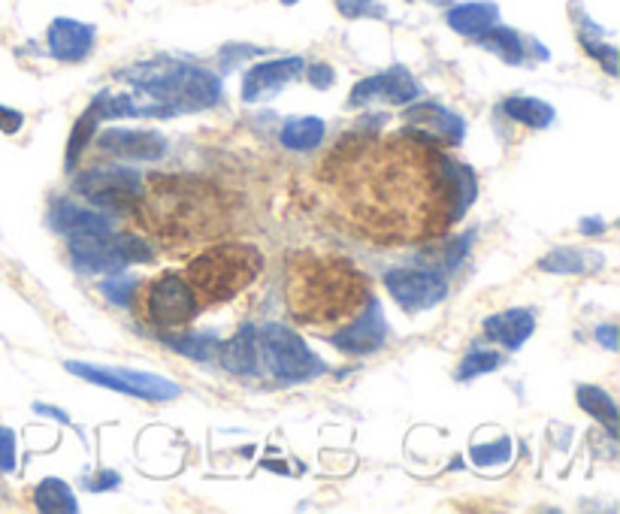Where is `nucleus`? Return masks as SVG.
Segmentation results:
<instances>
[{
  "instance_id": "obj_39",
  "label": "nucleus",
  "mask_w": 620,
  "mask_h": 514,
  "mask_svg": "<svg viewBox=\"0 0 620 514\" xmlns=\"http://www.w3.org/2000/svg\"><path fill=\"white\" fill-rule=\"evenodd\" d=\"M34 412L37 414H49V418H58V421H64V424H67V421H70V418H67V414L61 412V409H49V406H34Z\"/></svg>"
},
{
  "instance_id": "obj_11",
  "label": "nucleus",
  "mask_w": 620,
  "mask_h": 514,
  "mask_svg": "<svg viewBox=\"0 0 620 514\" xmlns=\"http://www.w3.org/2000/svg\"><path fill=\"white\" fill-rule=\"evenodd\" d=\"M421 94L415 76L405 67H391L379 76H369L364 82H357L348 98V106H369V103L384 101L393 106H409Z\"/></svg>"
},
{
  "instance_id": "obj_19",
  "label": "nucleus",
  "mask_w": 620,
  "mask_h": 514,
  "mask_svg": "<svg viewBox=\"0 0 620 514\" xmlns=\"http://www.w3.org/2000/svg\"><path fill=\"white\" fill-rule=\"evenodd\" d=\"M51 221L58 227V233H64L67 239L101 237V233L113 230V221L106 215L94 213V209H79L73 203H58L51 213Z\"/></svg>"
},
{
  "instance_id": "obj_22",
  "label": "nucleus",
  "mask_w": 620,
  "mask_h": 514,
  "mask_svg": "<svg viewBox=\"0 0 620 514\" xmlns=\"http://www.w3.org/2000/svg\"><path fill=\"white\" fill-rule=\"evenodd\" d=\"M475 43L484 46L487 52H494L500 61L512 64V67L527 61V43H524V37H520L518 31H512V27H503L500 22L494 27H487L484 34H479Z\"/></svg>"
},
{
  "instance_id": "obj_4",
  "label": "nucleus",
  "mask_w": 620,
  "mask_h": 514,
  "mask_svg": "<svg viewBox=\"0 0 620 514\" xmlns=\"http://www.w3.org/2000/svg\"><path fill=\"white\" fill-rule=\"evenodd\" d=\"M264 270V254L245 242H225L197 254L188 266V285L209 300H230Z\"/></svg>"
},
{
  "instance_id": "obj_21",
  "label": "nucleus",
  "mask_w": 620,
  "mask_h": 514,
  "mask_svg": "<svg viewBox=\"0 0 620 514\" xmlns=\"http://www.w3.org/2000/svg\"><path fill=\"white\" fill-rule=\"evenodd\" d=\"M599 266H602V254L584 249H554L539 261V270L558 273V276H582V273H594Z\"/></svg>"
},
{
  "instance_id": "obj_17",
  "label": "nucleus",
  "mask_w": 620,
  "mask_h": 514,
  "mask_svg": "<svg viewBox=\"0 0 620 514\" xmlns=\"http://www.w3.org/2000/svg\"><path fill=\"white\" fill-rule=\"evenodd\" d=\"M532 330H536V318L527 309H506V312H496L484 321V336L506 345L512 352L532 336Z\"/></svg>"
},
{
  "instance_id": "obj_10",
  "label": "nucleus",
  "mask_w": 620,
  "mask_h": 514,
  "mask_svg": "<svg viewBox=\"0 0 620 514\" xmlns=\"http://www.w3.org/2000/svg\"><path fill=\"white\" fill-rule=\"evenodd\" d=\"M384 288L393 300L403 306L405 312H424L433 309L436 302L445 300L448 285H445L443 273L436 270H415V266H400L384 276Z\"/></svg>"
},
{
  "instance_id": "obj_27",
  "label": "nucleus",
  "mask_w": 620,
  "mask_h": 514,
  "mask_svg": "<svg viewBox=\"0 0 620 514\" xmlns=\"http://www.w3.org/2000/svg\"><path fill=\"white\" fill-rule=\"evenodd\" d=\"M97 122H101V115L94 106L85 110V115L79 118L77 125H73V134H70V146H67V167L73 170L82 158V151L89 149L91 137H94V130H97Z\"/></svg>"
},
{
  "instance_id": "obj_25",
  "label": "nucleus",
  "mask_w": 620,
  "mask_h": 514,
  "mask_svg": "<svg viewBox=\"0 0 620 514\" xmlns=\"http://www.w3.org/2000/svg\"><path fill=\"white\" fill-rule=\"evenodd\" d=\"M34 502L39 512H77L79 502L73 496V490L64 484L61 478H46L39 481V488L34 490Z\"/></svg>"
},
{
  "instance_id": "obj_26",
  "label": "nucleus",
  "mask_w": 620,
  "mask_h": 514,
  "mask_svg": "<svg viewBox=\"0 0 620 514\" xmlns=\"http://www.w3.org/2000/svg\"><path fill=\"white\" fill-rule=\"evenodd\" d=\"M578 406L615 433V426H618V402L611 400L606 390L594 388V385H582L578 388Z\"/></svg>"
},
{
  "instance_id": "obj_29",
  "label": "nucleus",
  "mask_w": 620,
  "mask_h": 514,
  "mask_svg": "<svg viewBox=\"0 0 620 514\" xmlns=\"http://www.w3.org/2000/svg\"><path fill=\"white\" fill-rule=\"evenodd\" d=\"M496 366H500V354L472 349V352L463 357L460 369H457V378H460V381H472V378L484 376V373H494Z\"/></svg>"
},
{
  "instance_id": "obj_7",
  "label": "nucleus",
  "mask_w": 620,
  "mask_h": 514,
  "mask_svg": "<svg viewBox=\"0 0 620 514\" xmlns=\"http://www.w3.org/2000/svg\"><path fill=\"white\" fill-rule=\"evenodd\" d=\"M67 369H70L73 376L91 381V385L118 390V393L137 397V400L167 402V400H176L179 393H182L179 385H173L170 378L154 376V373H137V369H125V366H97V364H79V361H70Z\"/></svg>"
},
{
  "instance_id": "obj_13",
  "label": "nucleus",
  "mask_w": 620,
  "mask_h": 514,
  "mask_svg": "<svg viewBox=\"0 0 620 514\" xmlns=\"http://www.w3.org/2000/svg\"><path fill=\"white\" fill-rule=\"evenodd\" d=\"M303 67L306 61L303 58H297V55L254 64L252 70L245 73V79H242V101L254 103L261 101V98L276 94V91H282L285 85H291L294 79L303 73Z\"/></svg>"
},
{
  "instance_id": "obj_34",
  "label": "nucleus",
  "mask_w": 620,
  "mask_h": 514,
  "mask_svg": "<svg viewBox=\"0 0 620 514\" xmlns=\"http://www.w3.org/2000/svg\"><path fill=\"white\" fill-rule=\"evenodd\" d=\"M15 469V433L0 426V472H13Z\"/></svg>"
},
{
  "instance_id": "obj_9",
  "label": "nucleus",
  "mask_w": 620,
  "mask_h": 514,
  "mask_svg": "<svg viewBox=\"0 0 620 514\" xmlns=\"http://www.w3.org/2000/svg\"><path fill=\"white\" fill-rule=\"evenodd\" d=\"M77 189L110 209H134L142 201V179L125 167H91L77 179Z\"/></svg>"
},
{
  "instance_id": "obj_30",
  "label": "nucleus",
  "mask_w": 620,
  "mask_h": 514,
  "mask_svg": "<svg viewBox=\"0 0 620 514\" xmlns=\"http://www.w3.org/2000/svg\"><path fill=\"white\" fill-rule=\"evenodd\" d=\"M578 39H582L587 55L596 58V64H602V70H606L608 76H618V49H615L611 43H599V39H594L590 34H582Z\"/></svg>"
},
{
  "instance_id": "obj_41",
  "label": "nucleus",
  "mask_w": 620,
  "mask_h": 514,
  "mask_svg": "<svg viewBox=\"0 0 620 514\" xmlns=\"http://www.w3.org/2000/svg\"><path fill=\"white\" fill-rule=\"evenodd\" d=\"M282 3H288V7H291V3H297V0H282Z\"/></svg>"
},
{
  "instance_id": "obj_18",
  "label": "nucleus",
  "mask_w": 620,
  "mask_h": 514,
  "mask_svg": "<svg viewBox=\"0 0 620 514\" xmlns=\"http://www.w3.org/2000/svg\"><path fill=\"white\" fill-rule=\"evenodd\" d=\"M445 22L451 31L463 34V37H479L487 27L500 22V7L494 0H469V3H457L445 13Z\"/></svg>"
},
{
  "instance_id": "obj_33",
  "label": "nucleus",
  "mask_w": 620,
  "mask_h": 514,
  "mask_svg": "<svg viewBox=\"0 0 620 514\" xmlns=\"http://www.w3.org/2000/svg\"><path fill=\"white\" fill-rule=\"evenodd\" d=\"M103 294H106L115 306L127 309V306L134 302V294H137V282H130V278H110V282H103Z\"/></svg>"
},
{
  "instance_id": "obj_35",
  "label": "nucleus",
  "mask_w": 620,
  "mask_h": 514,
  "mask_svg": "<svg viewBox=\"0 0 620 514\" xmlns=\"http://www.w3.org/2000/svg\"><path fill=\"white\" fill-rule=\"evenodd\" d=\"M303 70H306V79H309V85H312V89H321V91L330 89V85H333V79H336L333 67L324 61L309 64V67H303Z\"/></svg>"
},
{
  "instance_id": "obj_23",
  "label": "nucleus",
  "mask_w": 620,
  "mask_h": 514,
  "mask_svg": "<svg viewBox=\"0 0 620 514\" xmlns=\"http://www.w3.org/2000/svg\"><path fill=\"white\" fill-rule=\"evenodd\" d=\"M328 127L315 115H303V118H291L282 127V146L291 151H312L324 142Z\"/></svg>"
},
{
  "instance_id": "obj_37",
  "label": "nucleus",
  "mask_w": 620,
  "mask_h": 514,
  "mask_svg": "<svg viewBox=\"0 0 620 514\" xmlns=\"http://www.w3.org/2000/svg\"><path fill=\"white\" fill-rule=\"evenodd\" d=\"M596 339L606 345L608 352H618V327H611V324L599 327V330H596Z\"/></svg>"
},
{
  "instance_id": "obj_6",
  "label": "nucleus",
  "mask_w": 620,
  "mask_h": 514,
  "mask_svg": "<svg viewBox=\"0 0 620 514\" xmlns=\"http://www.w3.org/2000/svg\"><path fill=\"white\" fill-rule=\"evenodd\" d=\"M70 254L82 270L91 273H115L127 264H149L152 249L149 242L137 233H101V237H73L70 239Z\"/></svg>"
},
{
  "instance_id": "obj_36",
  "label": "nucleus",
  "mask_w": 620,
  "mask_h": 514,
  "mask_svg": "<svg viewBox=\"0 0 620 514\" xmlns=\"http://www.w3.org/2000/svg\"><path fill=\"white\" fill-rule=\"evenodd\" d=\"M25 125V115L19 110H10V106H0V130L3 134H19Z\"/></svg>"
},
{
  "instance_id": "obj_20",
  "label": "nucleus",
  "mask_w": 620,
  "mask_h": 514,
  "mask_svg": "<svg viewBox=\"0 0 620 514\" xmlns=\"http://www.w3.org/2000/svg\"><path fill=\"white\" fill-rule=\"evenodd\" d=\"M218 357L233 376H254L257 373V330L242 327L237 336H230L225 345H218Z\"/></svg>"
},
{
  "instance_id": "obj_38",
  "label": "nucleus",
  "mask_w": 620,
  "mask_h": 514,
  "mask_svg": "<svg viewBox=\"0 0 620 514\" xmlns=\"http://www.w3.org/2000/svg\"><path fill=\"white\" fill-rule=\"evenodd\" d=\"M97 476L101 478H91L89 481L91 490H97V493H101V490L118 488V476H115V472H97Z\"/></svg>"
},
{
  "instance_id": "obj_28",
  "label": "nucleus",
  "mask_w": 620,
  "mask_h": 514,
  "mask_svg": "<svg viewBox=\"0 0 620 514\" xmlns=\"http://www.w3.org/2000/svg\"><path fill=\"white\" fill-rule=\"evenodd\" d=\"M167 345L194 361H209L218 354V336H209V333H185L179 339H167Z\"/></svg>"
},
{
  "instance_id": "obj_8",
  "label": "nucleus",
  "mask_w": 620,
  "mask_h": 514,
  "mask_svg": "<svg viewBox=\"0 0 620 514\" xmlns=\"http://www.w3.org/2000/svg\"><path fill=\"white\" fill-rule=\"evenodd\" d=\"M197 297L194 288L182 276L154 278L146 290V315L158 330H182L194 321L197 315Z\"/></svg>"
},
{
  "instance_id": "obj_1",
  "label": "nucleus",
  "mask_w": 620,
  "mask_h": 514,
  "mask_svg": "<svg viewBox=\"0 0 620 514\" xmlns=\"http://www.w3.org/2000/svg\"><path fill=\"white\" fill-rule=\"evenodd\" d=\"M345 203L372 237L418 239L460 221L475 197V173L403 130L345 161Z\"/></svg>"
},
{
  "instance_id": "obj_5",
  "label": "nucleus",
  "mask_w": 620,
  "mask_h": 514,
  "mask_svg": "<svg viewBox=\"0 0 620 514\" xmlns=\"http://www.w3.org/2000/svg\"><path fill=\"white\" fill-rule=\"evenodd\" d=\"M257 345H261L273 376L282 381H312L324 373V364L318 361V354L306 345L300 333H294L288 327L266 324L257 333Z\"/></svg>"
},
{
  "instance_id": "obj_12",
  "label": "nucleus",
  "mask_w": 620,
  "mask_h": 514,
  "mask_svg": "<svg viewBox=\"0 0 620 514\" xmlns=\"http://www.w3.org/2000/svg\"><path fill=\"white\" fill-rule=\"evenodd\" d=\"M388 339V321H384V312L379 309V302L369 297L364 312L352 318V324L333 333V345L345 354H372L379 352Z\"/></svg>"
},
{
  "instance_id": "obj_14",
  "label": "nucleus",
  "mask_w": 620,
  "mask_h": 514,
  "mask_svg": "<svg viewBox=\"0 0 620 514\" xmlns=\"http://www.w3.org/2000/svg\"><path fill=\"white\" fill-rule=\"evenodd\" d=\"M94 37L97 31L89 22H79V19H67L58 15L46 31V43H49V55L55 61L64 64H79L85 61L94 49Z\"/></svg>"
},
{
  "instance_id": "obj_32",
  "label": "nucleus",
  "mask_w": 620,
  "mask_h": 514,
  "mask_svg": "<svg viewBox=\"0 0 620 514\" xmlns=\"http://www.w3.org/2000/svg\"><path fill=\"white\" fill-rule=\"evenodd\" d=\"M336 10L345 19H384V3L379 0H336Z\"/></svg>"
},
{
  "instance_id": "obj_2",
  "label": "nucleus",
  "mask_w": 620,
  "mask_h": 514,
  "mask_svg": "<svg viewBox=\"0 0 620 514\" xmlns=\"http://www.w3.org/2000/svg\"><path fill=\"white\" fill-rule=\"evenodd\" d=\"M288 306L300 324L336 327L364 312L369 288L342 258H297L288 266Z\"/></svg>"
},
{
  "instance_id": "obj_40",
  "label": "nucleus",
  "mask_w": 620,
  "mask_h": 514,
  "mask_svg": "<svg viewBox=\"0 0 620 514\" xmlns=\"http://www.w3.org/2000/svg\"><path fill=\"white\" fill-rule=\"evenodd\" d=\"M584 230H602V221H584Z\"/></svg>"
},
{
  "instance_id": "obj_16",
  "label": "nucleus",
  "mask_w": 620,
  "mask_h": 514,
  "mask_svg": "<svg viewBox=\"0 0 620 514\" xmlns=\"http://www.w3.org/2000/svg\"><path fill=\"white\" fill-rule=\"evenodd\" d=\"M405 130L418 134V137H436L443 142L457 146L463 139V122L455 113H448L436 103H418V106H409L405 113Z\"/></svg>"
},
{
  "instance_id": "obj_15",
  "label": "nucleus",
  "mask_w": 620,
  "mask_h": 514,
  "mask_svg": "<svg viewBox=\"0 0 620 514\" xmlns=\"http://www.w3.org/2000/svg\"><path fill=\"white\" fill-rule=\"evenodd\" d=\"M97 149L113 158H125V161H158L164 158L167 139L154 130H125V127H113L97 137Z\"/></svg>"
},
{
  "instance_id": "obj_24",
  "label": "nucleus",
  "mask_w": 620,
  "mask_h": 514,
  "mask_svg": "<svg viewBox=\"0 0 620 514\" xmlns=\"http://www.w3.org/2000/svg\"><path fill=\"white\" fill-rule=\"evenodd\" d=\"M503 113L515 118L520 125L532 127V130H544L554 125V106L536 98H506L503 101Z\"/></svg>"
},
{
  "instance_id": "obj_31",
  "label": "nucleus",
  "mask_w": 620,
  "mask_h": 514,
  "mask_svg": "<svg viewBox=\"0 0 620 514\" xmlns=\"http://www.w3.org/2000/svg\"><path fill=\"white\" fill-rule=\"evenodd\" d=\"M508 457H512V442L503 436V439L491 442V445H475L472 448V464L479 466H496V464H506Z\"/></svg>"
},
{
  "instance_id": "obj_3",
  "label": "nucleus",
  "mask_w": 620,
  "mask_h": 514,
  "mask_svg": "<svg viewBox=\"0 0 620 514\" xmlns=\"http://www.w3.org/2000/svg\"><path fill=\"white\" fill-rule=\"evenodd\" d=\"M125 82L176 113H200L213 110L221 101V79L206 67L188 61H142L127 67Z\"/></svg>"
}]
</instances>
